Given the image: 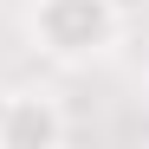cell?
<instances>
[{
  "instance_id": "cell-2",
  "label": "cell",
  "mask_w": 149,
  "mask_h": 149,
  "mask_svg": "<svg viewBox=\"0 0 149 149\" xmlns=\"http://www.w3.org/2000/svg\"><path fill=\"white\" fill-rule=\"evenodd\" d=\"M0 143H7V149H52V143H65V110H58V97H45V91H13V97H0Z\"/></svg>"
},
{
  "instance_id": "cell-1",
  "label": "cell",
  "mask_w": 149,
  "mask_h": 149,
  "mask_svg": "<svg viewBox=\"0 0 149 149\" xmlns=\"http://www.w3.org/2000/svg\"><path fill=\"white\" fill-rule=\"evenodd\" d=\"M123 33V0H33L26 7V39L33 52L58 65H91L104 58Z\"/></svg>"
}]
</instances>
